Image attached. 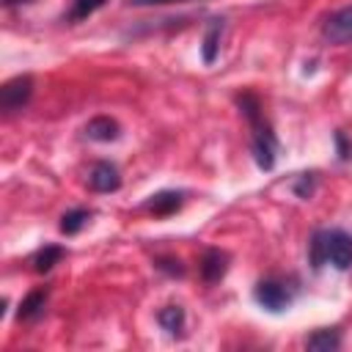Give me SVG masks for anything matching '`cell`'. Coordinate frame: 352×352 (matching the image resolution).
<instances>
[{"label":"cell","instance_id":"1","mask_svg":"<svg viewBox=\"0 0 352 352\" xmlns=\"http://www.w3.org/2000/svg\"><path fill=\"white\" fill-rule=\"evenodd\" d=\"M311 264L319 270L322 264H333L336 270L352 267V236L341 228L316 231L311 239Z\"/></svg>","mask_w":352,"mask_h":352},{"label":"cell","instance_id":"2","mask_svg":"<svg viewBox=\"0 0 352 352\" xmlns=\"http://www.w3.org/2000/svg\"><path fill=\"white\" fill-rule=\"evenodd\" d=\"M253 297L261 308H267L272 314H280L292 305V292L280 280H258L253 289Z\"/></svg>","mask_w":352,"mask_h":352},{"label":"cell","instance_id":"3","mask_svg":"<svg viewBox=\"0 0 352 352\" xmlns=\"http://www.w3.org/2000/svg\"><path fill=\"white\" fill-rule=\"evenodd\" d=\"M30 94H33V77H30V74L11 77V80L0 88V104H3V110L14 113V110H19V107L28 104Z\"/></svg>","mask_w":352,"mask_h":352},{"label":"cell","instance_id":"4","mask_svg":"<svg viewBox=\"0 0 352 352\" xmlns=\"http://www.w3.org/2000/svg\"><path fill=\"white\" fill-rule=\"evenodd\" d=\"M275 148H278V143H275L270 124H264V121L253 124V157L261 170H270L275 165Z\"/></svg>","mask_w":352,"mask_h":352},{"label":"cell","instance_id":"5","mask_svg":"<svg viewBox=\"0 0 352 352\" xmlns=\"http://www.w3.org/2000/svg\"><path fill=\"white\" fill-rule=\"evenodd\" d=\"M322 36L330 44H349L352 41V6L330 14L322 25Z\"/></svg>","mask_w":352,"mask_h":352},{"label":"cell","instance_id":"6","mask_svg":"<svg viewBox=\"0 0 352 352\" xmlns=\"http://www.w3.org/2000/svg\"><path fill=\"white\" fill-rule=\"evenodd\" d=\"M88 184L96 192H113V190L121 187V173L113 162H96L88 173Z\"/></svg>","mask_w":352,"mask_h":352},{"label":"cell","instance_id":"7","mask_svg":"<svg viewBox=\"0 0 352 352\" xmlns=\"http://www.w3.org/2000/svg\"><path fill=\"white\" fill-rule=\"evenodd\" d=\"M226 270H228V256L223 250L212 248V250L204 253V258H201V278L206 283H217L226 275Z\"/></svg>","mask_w":352,"mask_h":352},{"label":"cell","instance_id":"8","mask_svg":"<svg viewBox=\"0 0 352 352\" xmlns=\"http://www.w3.org/2000/svg\"><path fill=\"white\" fill-rule=\"evenodd\" d=\"M182 192H176V190H162V192H157V195H151L143 206L148 209V212H154L157 217H165V214H170V212H176L179 206H182Z\"/></svg>","mask_w":352,"mask_h":352},{"label":"cell","instance_id":"9","mask_svg":"<svg viewBox=\"0 0 352 352\" xmlns=\"http://www.w3.org/2000/svg\"><path fill=\"white\" fill-rule=\"evenodd\" d=\"M118 132H121L118 124H116L113 118H107V116H96V118H91L88 126H85V135H88L91 140H99V143H110V140H116Z\"/></svg>","mask_w":352,"mask_h":352},{"label":"cell","instance_id":"10","mask_svg":"<svg viewBox=\"0 0 352 352\" xmlns=\"http://www.w3.org/2000/svg\"><path fill=\"white\" fill-rule=\"evenodd\" d=\"M305 346H308V349H319V352H333V349L341 346V336H338V330L324 327V330L311 333V336L305 338Z\"/></svg>","mask_w":352,"mask_h":352},{"label":"cell","instance_id":"11","mask_svg":"<svg viewBox=\"0 0 352 352\" xmlns=\"http://www.w3.org/2000/svg\"><path fill=\"white\" fill-rule=\"evenodd\" d=\"M157 322L162 324V330H168L170 336H179L184 327V308L182 305H165L157 314Z\"/></svg>","mask_w":352,"mask_h":352},{"label":"cell","instance_id":"12","mask_svg":"<svg viewBox=\"0 0 352 352\" xmlns=\"http://www.w3.org/2000/svg\"><path fill=\"white\" fill-rule=\"evenodd\" d=\"M220 36H223V19H212L206 36H204V63H214L217 52H220Z\"/></svg>","mask_w":352,"mask_h":352},{"label":"cell","instance_id":"13","mask_svg":"<svg viewBox=\"0 0 352 352\" xmlns=\"http://www.w3.org/2000/svg\"><path fill=\"white\" fill-rule=\"evenodd\" d=\"M44 305H47V289H36L30 292L22 305H19V319H36L44 314Z\"/></svg>","mask_w":352,"mask_h":352},{"label":"cell","instance_id":"14","mask_svg":"<svg viewBox=\"0 0 352 352\" xmlns=\"http://www.w3.org/2000/svg\"><path fill=\"white\" fill-rule=\"evenodd\" d=\"M60 258H63V248H58V245H44V248L33 256V270H36V272H50Z\"/></svg>","mask_w":352,"mask_h":352},{"label":"cell","instance_id":"15","mask_svg":"<svg viewBox=\"0 0 352 352\" xmlns=\"http://www.w3.org/2000/svg\"><path fill=\"white\" fill-rule=\"evenodd\" d=\"M88 217H91V212H85V209H72V212H66L63 217H60V231L63 234H77L85 223H88Z\"/></svg>","mask_w":352,"mask_h":352},{"label":"cell","instance_id":"16","mask_svg":"<svg viewBox=\"0 0 352 352\" xmlns=\"http://www.w3.org/2000/svg\"><path fill=\"white\" fill-rule=\"evenodd\" d=\"M107 0H77L74 3V14H72V19H82V16H88V14H94L96 8H102Z\"/></svg>","mask_w":352,"mask_h":352},{"label":"cell","instance_id":"17","mask_svg":"<svg viewBox=\"0 0 352 352\" xmlns=\"http://www.w3.org/2000/svg\"><path fill=\"white\" fill-rule=\"evenodd\" d=\"M294 192H297L300 198H308V195L314 192V173H302V179L294 184Z\"/></svg>","mask_w":352,"mask_h":352},{"label":"cell","instance_id":"18","mask_svg":"<svg viewBox=\"0 0 352 352\" xmlns=\"http://www.w3.org/2000/svg\"><path fill=\"white\" fill-rule=\"evenodd\" d=\"M157 267L165 270V272H170V275H184V267H182L179 258H157Z\"/></svg>","mask_w":352,"mask_h":352},{"label":"cell","instance_id":"19","mask_svg":"<svg viewBox=\"0 0 352 352\" xmlns=\"http://www.w3.org/2000/svg\"><path fill=\"white\" fill-rule=\"evenodd\" d=\"M336 146H338V157L341 160H349L352 157V146H349V140H346L344 132H336Z\"/></svg>","mask_w":352,"mask_h":352},{"label":"cell","instance_id":"20","mask_svg":"<svg viewBox=\"0 0 352 352\" xmlns=\"http://www.w3.org/2000/svg\"><path fill=\"white\" fill-rule=\"evenodd\" d=\"M135 6H151V3H173V0H132Z\"/></svg>","mask_w":352,"mask_h":352},{"label":"cell","instance_id":"21","mask_svg":"<svg viewBox=\"0 0 352 352\" xmlns=\"http://www.w3.org/2000/svg\"><path fill=\"white\" fill-rule=\"evenodd\" d=\"M6 3H19V0H6Z\"/></svg>","mask_w":352,"mask_h":352}]
</instances>
